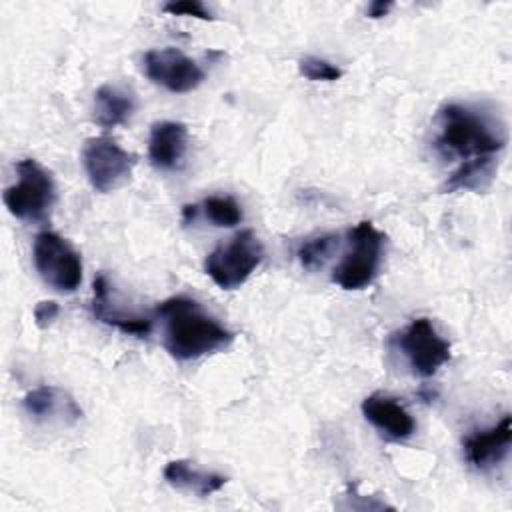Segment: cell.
Returning a JSON list of instances; mask_svg holds the SVG:
<instances>
[{"mask_svg":"<svg viewBox=\"0 0 512 512\" xmlns=\"http://www.w3.org/2000/svg\"><path fill=\"white\" fill-rule=\"evenodd\" d=\"M162 322L164 348L176 360H196L224 350L234 334L210 316L200 302L188 296H172L156 308Z\"/></svg>","mask_w":512,"mask_h":512,"instance_id":"obj_1","label":"cell"},{"mask_svg":"<svg viewBox=\"0 0 512 512\" xmlns=\"http://www.w3.org/2000/svg\"><path fill=\"white\" fill-rule=\"evenodd\" d=\"M436 120V148L448 156H458L462 160L494 156L506 144L502 120L482 108L446 104L440 108Z\"/></svg>","mask_w":512,"mask_h":512,"instance_id":"obj_2","label":"cell"},{"mask_svg":"<svg viewBox=\"0 0 512 512\" xmlns=\"http://www.w3.org/2000/svg\"><path fill=\"white\" fill-rule=\"evenodd\" d=\"M386 236L368 220L348 230V250L332 272V280L344 290L368 286L380 268Z\"/></svg>","mask_w":512,"mask_h":512,"instance_id":"obj_3","label":"cell"},{"mask_svg":"<svg viewBox=\"0 0 512 512\" xmlns=\"http://www.w3.org/2000/svg\"><path fill=\"white\" fill-rule=\"evenodd\" d=\"M264 258V248L252 230H242L230 242L216 246L204 262L206 274L224 290H234L248 280Z\"/></svg>","mask_w":512,"mask_h":512,"instance_id":"obj_4","label":"cell"},{"mask_svg":"<svg viewBox=\"0 0 512 512\" xmlns=\"http://www.w3.org/2000/svg\"><path fill=\"white\" fill-rule=\"evenodd\" d=\"M16 174V182L4 190L8 212L20 220L44 218L56 200L52 174L34 158L20 160L16 164Z\"/></svg>","mask_w":512,"mask_h":512,"instance_id":"obj_5","label":"cell"},{"mask_svg":"<svg viewBox=\"0 0 512 512\" xmlns=\"http://www.w3.org/2000/svg\"><path fill=\"white\" fill-rule=\"evenodd\" d=\"M32 260L40 278L62 294L74 292L82 282L80 254L56 232L44 230L36 234Z\"/></svg>","mask_w":512,"mask_h":512,"instance_id":"obj_6","label":"cell"},{"mask_svg":"<svg viewBox=\"0 0 512 512\" xmlns=\"http://www.w3.org/2000/svg\"><path fill=\"white\" fill-rule=\"evenodd\" d=\"M136 164V154L124 150L108 136H92L82 148V166L96 192H112L122 186Z\"/></svg>","mask_w":512,"mask_h":512,"instance_id":"obj_7","label":"cell"},{"mask_svg":"<svg viewBox=\"0 0 512 512\" xmlns=\"http://www.w3.org/2000/svg\"><path fill=\"white\" fill-rule=\"evenodd\" d=\"M396 342L416 376L428 378L450 360V344L438 334L430 318H414L398 334Z\"/></svg>","mask_w":512,"mask_h":512,"instance_id":"obj_8","label":"cell"},{"mask_svg":"<svg viewBox=\"0 0 512 512\" xmlns=\"http://www.w3.org/2000/svg\"><path fill=\"white\" fill-rule=\"evenodd\" d=\"M144 74L168 92L184 94L198 88L204 80L202 68L178 48H154L142 58Z\"/></svg>","mask_w":512,"mask_h":512,"instance_id":"obj_9","label":"cell"},{"mask_svg":"<svg viewBox=\"0 0 512 512\" xmlns=\"http://www.w3.org/2000/svg\"><path fill=\"white\" fill-rule=\"evenodd\" d=\"M364 418L388 440L400 442L414 434L416 422L412 414L386 394H370L362 400Z\"/></svg>","mask_w":512,"mask_h":512,"instance_id":"obj_10","label":"cell"},{"mask_svg":"<svg viewBox=\"0 0 512 512\" xmlns=\"http://www.w3.org/2000/svg\"><path fill=\"white\" fill-rule=\"evenodd\" d=\"M510 440H512V418L506 414L494 426L468 434L462 442L464 456L478 470L490 468L508 454Z\"/></svg>","mask_w":512,"mask_h":512,"instance_id":"obj_11","label":"cell"},{"mask_svg":"<svg viewBox=\"0 0 512 512\" xmlns=\"http://www.w3.org/2000/svg\"><path fill=\"white\" fill-rule=\"evenodd\" d=\"M188 150V130L182 122L162 120L152 124L148 158L158 170H178Z\"/></svg>","mask_w":512,"mask_h":512,"instance_id":"obj_12","label":"cell"},{"mask_svg":"<svg viewBox=\"0 0 512 512\" xmlns=\"http://www.w3.org/2000/svg\"><path fill=\"white\" fill-rule=\"evenodd\" d=\"M22 406L26 414L34 420H52L58 418L62 422H76L82 416L78 404L54 386H38L26 392Z\"/></svg>","mask_w":512,"mask_h":512,"instance_id":"obj_13","label":"cell"},{"mask_svg":"<svg viewBox=\"0 0 512 512\" xmlns=\"http://www.w3.org/2000/svg\"><path fill=\"white\" fill-rule=\"evenodd\" d=\"M94 298H92V314L96 320L118 328L124 334H132L138 338H144L152 332V318H142V316H122L110 310V302H108V292H110V284L106 280L104 274H98L94 278Z\"/></svg>","mask_w":512,"mask_h":512,"instance_id":"obj_14","label":"cell"},{"mask_svg":"<svg viewBox=\"0 0 512 512\" xmlns=\"http://www.w3.org/2000/svg\"><path fill=\"white\" fill-rule=\"evenodd\" d=\"M136 108L132 92L116 86V84H102L94 92V122L102 128H114L124 124Z\"/></svg>","mask_w":512,"mask_h":512,"instance_id":"obj_15","label":"cell"},{"mask_svg":"<svg viewBox=\"0 0 512 512\" xmlns=\"http://www.w3.org/2000/svg\"><path fill=\"white\" fill-rule=\"evenodd\" d=\"M164 478L170 486L188 490L196 496H210L226 484V476L192 468L188 460H172L164 468Z\"/></svg>","mask_w":512,"mask_h":512,"instance_id":"obj_16","label":"cell"},{"mask_svg":"<svg viewBox=\"0 0 512 512\" xmlns=\"http://www.w3.org/2000/svg\"><path fill=\"white\" fill-rule=\"evenodd\" d=\"M498 162L494 156H480V158H470L464 160L446 180L444 190L446 192H456V190H484L494 174H496Z\"/></svg>","mask_w":512,"mask_h":512,"instance_id":"obj_17","label":"cell"},{"mask_svg":"<svg viewBox=\"0 0 512 512\" xmlns=\"http://www.w3.org/2000/svg\"><path fill=\"white\" fill-rule=\"evenodd\" d=\"M204 214L206 218L214 224V226H236L242 220V210L238 206V202L230 196H210L202 202Z\"/></svg>","mask_w":512,"mask_h":512,"instance_id":"obj_18","label":"cell"},{"mask_svg":"<svg viewBox=\"0 0 512 512\" xmlns=\"http://www.w3.org/2000/svg\"><path fill=\"white\" fill-rule=\"evenodd\" d=\"M334 244H336V236L332 234H326V236H318L314 240H308L300 246L298 250V258L302 262L304 268L308 270H314L318 266L324 264V260L330 256V252L334 250Z\"/></svg>","mask_w":512,"mask_h":512,"instance_id":"obj_19","label":"cell"},{"mask_svg":"<svg viewBox=\"0 0 512 512\" xmlns=\"http://www.w3.org/2000/svg\"><path fill=\"white\" fill-rule=\"evenodd\" d=\"M298 70L306 80L312 82H334L342 76V70L336 64L316 56H304L298 62Z\"/></svg>","mask_w":512,"mask_h":512,"instance_id":"obj_20","label":"cell"},{"mask_svg":"<svg viewBox=\"0 0 512 512\" xmlns=\"http://www.w3.org/2000/svg\"><path fill=\"white\" fill-rule=\"evenodd\" d=\"M162 10L172 16H192L200 20H212V12L200 0H174L164 4Z\"/></svg>","mask_w":512,"mask_h":512,"instance_id":"obj_21","label":"cell"},{"mask_svg":"<svg viewBox=\"0 0 512 512\" xmlns=\"http://www.w3.org/2000/svg\"><path fill=\"white\" fill-rule=\"evenodd\" d=\"M60 314V306L54 300H42L34 308V320L38 328H48Z\"/></svg>","mask_w":512,"mask_h":512,"instance_id":"obj_22","label":"cell"},{"mask_svg":"<svg viewBox=\"0 0 512 512\" xmlns=\"http://www.w3.org/2000/svg\"><path fill=\"white\" fill-rule=\"evenodd\" d=\"M390 8H392V4H390V2L376 0V2H372V4L368 6L366 14H368L370 18H382V16H386V14H388V10H390Z\"/></svg>","mask_w":512,"mask_h":512,"instance_id":"obj_23","label":"cell"}]
</instances>
